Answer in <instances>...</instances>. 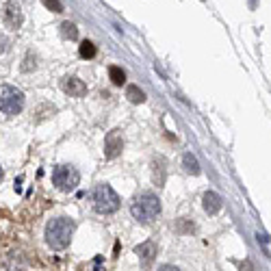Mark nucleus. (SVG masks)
I'll use <instances>...</instances> for the list:
<instances>
[{
    "instance_id": "f257e3e1",
    "label": "nucleus",
    "mask_w": 271,
    "mask_h": 271,
    "mask_svg": "<svg viewBox=\"0 0 271 271\" xmlns=\"http://www.w3.org/2000/svg\"><path fill=\"white\" fill-rule=\"evenodd\" d=\"M74 237V221L68 217H57L46 226V243L52 250H65Z\"/></svg>"
},
{
    "instance_id": "f03ea898",
    "label": "nucleus",
    "mask_w": 271,
    "mask_h": 271,
    "mask_svg": "<svg viewBox=\"0 0 271 271\" xmlns=\"http://www.w3.org/2000/svg\"><path fill=\"white\" fill-rule=\"evenodd\" d=\"M130 213L137 221L150 224V221H154L156 217L161 215V200L154 193H141L135 202H132Z\"/></svg>"
},
{
    "instance_id": "7ed1b4c3",
    "label": "nucleus",
    "mask_w": 271,
    "mask_h": 271,
    "mask_svg": "<svg viewBox=\"0 0 271 271\" xmlns=\"http://www.w3.org/2000/svg\"><path fill=\"white\" fill-rule=\"evenodd\" d=\"M91 202L93 208L102 215H111L119 208V195L113 191L111 184H98L91 191Z\"/></svg>"
},
{
    "instance_id": "20e7f679",
    "label": "nucleus",
    "mask_w": 271,
    "mask_h": 271,
    "mask_svg": "<svg viewBox=\"0 0 271 271\" xmlns=\"http://www.w3.org/2000/svg\"><path fill=\"white\" fill-rule=\"evenodd\" d=\"M52 182L59 191L70 193V191H74L78 182H81V174L72 165H59V167H54V172H52Z\"/></svg>"
},
{
    "instance_id": "39448f33",
    "label": "nucleus",
    "mask_w": 271,
    "mask_h": 271,
    "mask_svg": "<svg viewBox=\"0 0 271 271\" xmlns=\"http://www.w3.org/2000/svg\"><path fill=\"white\" fill-rule=\"evenodd\" d=\"M24 108V93L15 87H2L0 91V111L4 115H17Z\"/></svg>"
},
{
    "instance_id": "423d86ee",
    "label": "nucleus",
    "mask_w": 271,
    "mask_h": 271,
    "mask_svg": "<svg viewBox=\"0 0 271 271\" xmlns=\"http://www.w3.org/2000/svg\"><path fill=\"white\" fill-rule=\"evenodd\" d=\"M2 20H4V24H7L9 28H13V31H17V28L22 26L24 15H22L20 4H17L15 0H7V2H4V7H2Z\"/></svg>"
},
{
    "instance_id": "0eeeda50",
    "label": "nucleus",
    "mask_w": 271,
    "mask_h": 271,
    "mask_svg": "<svg viewBox=\"0 0 271 271\" xmlns=\"http://www.w3.org/2000/svg\"><path fill=\"white\" fill-rule=\"evenodd\" d=\"M124 150V139L119 130H111L104 139V156L106 159H117Z\"/></svg>"
},
{
    "instance_id": "6e6552de",
    "label": "nucleus",
    "mask_w": 271,
    "mask_h": 271,
    "mask_svg": "<svg viewBox=\"0 0 271 271\" xmlns=\"http://www.w3.org/2000/svg\"><path fill=\"white\" fill-rule=\"evenodd\" d=\"M61 89L68 95H72V98H83L87 93V85L76 76H65L61 81Z\"/></svg>"
},
{
    "instance_id": "1a4fd4ad",
    "label": "nucleus",
    "mask_w": 271,
    "mask_h": 271,
    "mask_svg": "<svg viewBox=\"0 0 271 271\" xmlns=\"http://www.w3.org/2000/svg\"><path fill=\"white\" fill-rule=\"evenodd\" d=\"M202 206L208 215H217L221 210V206H224V202H221L219 193H215V191H206L204 197H202Z\"/></svg>"
},
{
    "instance_id": "9d476101",
    "label": "nucleus",
    "mask_w": 271,
    "mask_h": 271,
    "mask_svg": "<svg viewBox=\"0 0 271 271\" xmlns=\"http://www.w3.org/2000/svg\"><path fill=\"white\" fill-rule=\"evenodd\" d=\"M135 254L139 256V261L143 265H150L154 261V256H156V245L152 243V241H146V243H141V245H137L135 248Z\"/></svg>"
},
{
    "instance_id": "9b49d317",
    "label": "nucleus",
    "mask_w": 271,
    "mask_h": 271,
    "mask_svg": "<svg viewBox=\"0 0 271 271\" xmlns=\"http://www.w3.org/2000/svg\"><path fill=\"white\" fill-rule=\"evenodd\" d=\"M126 98H128L132 104H141V102H146V93L137 85H128L126 87Z\"/></svg>"
},
{
    "instance_id": "f8f14e48",
    "label": "nucleus",
    "mask_w": 271,
    "mask_h": 271,
    "mask_svg": "<svg viewBox=\"0 0 271 271\" xmlns=\"http://www.w3.org/2000/svg\"><path fill=\"white\" fill-rule=\"evenodd\" d=\"M78 54H81L83 59H93L95 54H98V48H95L93 41L85 39V41H81V46H78Z\"/></svg>"
},
{
    "instance_id": "ddd939ff",
    "label": "nucleus",
    "mask_w": 271,
    "mask_h": 271,
    "mask_svg": "<svg viewBox=\"0 0 271 271\" xmlns=\"http://www.w3.org/2000/svg\"><path fill=\"white\" fill-rule=\"evenodd\" d=\"M108 78H111L113 85L122 87L126 83V72L122 68H117V65H111V68H108Z\"/></svg>"
},
{
    "instance_id": "4468645a",
    "label": "nucleus",
    "mask_w": 271,
    "mask_h": 271,
    "mask_svg": "<svg viewBox=\"0 0 271 271\" xmlns=\"http://www.w3.org/2000/svg\"><path fill=\"white\" fill-rule=\"evenodd\" d=\"M182 163H184V170L189 172V174H193V176H197L200 174V163H197V159L191 152H186L182 156Z\"/></svg>"
},
{
    "instance_id": "2eb2a0df",
    "label": "nucleus",
    "mask_w": 271,
    "mask_h": 271,
    "mask_svg": "<svg viewBox=\"0 0 271 271\" xmlns=\"http://www.w3.org/2000/svg\"><path fill=\"white\" fill-rule=\"evenodd\" d=\"M61 35L65 39H76L78 37V28H76V24H72V22H63L61 24Z\"/></svg>"
},
{
    "instance_id": "dca6fc26",
    "label": "nucleus",
    "mask_w": 271,
    "mask_h": 271,
    "mask_svg": "<svg viewBox=\"0 0 271 271\" xmlns=\"http://www.w3.org/2000/svg\"><path fill=\"white\" fill-rule=\"evenodd\" d=\"M156 163H159V176H156L154 180H156V184H159V186H163V182H165V167H163V165H165V161L159 156ZM154 174H156V170H154Z\"/></svg>"
},
{
    "instance_id": "f3484780",
    "label": "nucleus",
    "mask_w": 271,
    "mask_h": 271,
    "mask_svg": "<svg viewBox=\"0 0 271 271\" xmlns=\"http://www.w3.org/2000/svg\"><path fill=\"white\" fill-rule=\"evenodd\" d=\"M41 2H44L46 9L54 11V13H61V11H63V4L59 2V0H41Z\"/></svg>"
},
{
    "instance_id": "a211bd4d",
    "label": "nucleus",
    "mask_w": 271,
    "mask_h": 271,
    "mask_svg": "<svg viewBox=\"0 0 271 271\" xmlns=\"http://www.w3.org/2000/svg\"><path fill=\"white\" fill-rule=\"evenodd\" d=\"M33 68H37V63H33V52H28V54H26V59H24L22 72H31Z\"/></svg>"
},
{
    "instance_id": "6ab92c4d",
    "label": "nucleus",
    "mask_w": 271,
    "mask_h": 271,
    "mask_svg": "<svg viewBox=\"0 0 271 271\" xmlns=\"http://www.w3.org/2000/svg\"><path fill=\"white\" fill-rule=\"evenodd\" d=\"M7 46H9L7 37H0V54H2V52H7Z\"/></svg>"
},
{
    "instance_id": "aec40b11",
    "label": "nucleus",
    "mask_w": 271,
    "mask_h": 271,
    "mask_svg": "<svg viewBox=\"0 0 271 271\" xmlns=\"http://www.w3.org/2000/svg\"><path fill=\"white\" fill-rule=\"evenodd\" d=\"M241 271H254V267H252V263L250 261H245V263H241Z\"/></svg>"
},
{
    "instance_id": "412c9836",
    "label": "nucleus",
    "mask_w": 271,
    "mask_h": 271,
    "mask_svg": "<svg viewBox=\"0 0 271 271\" xmlns=\"http://www.w3.org/2000/svg\"><path fill=\"white\" fill-rule=\"evenodd\" d=\"M159 271H180L178 267H174V265H163V267Z\"/></svg>"
},
{
    "instance_id": "4be33fe9",
    "label": "nucleus",
    "mask_w": 271,
    "mask_h": 271,
    "mask_svg": "<svg viewBox=\"0 0 271 271\" xmlns=\"http://www.w3.org/2000/svg\"><path fill=\"white\" fill-rule=\"evenodd\" d=\"M0 180H2V167H0Z\"/></svg>"
}]
</instances>
